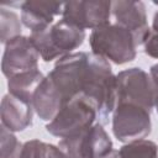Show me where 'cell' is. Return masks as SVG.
<instances>
[{
    "label": "cell",
    "instance_id": "5bb4252c",
    "mask_svg": "<svg viewBox=\"0 0 158 158\" xmlns=\"http://www.w3.org/2000/svg\"><path fill=\"white\" fill-rule=\"evenodd\" d=\"M79 148L81 158H104L114 149L112 141L100 122L80 135Z\"/></svg>",
    "mask_w": 158,
    "mask_h": 158
},
{
    "label": "cell",
    "instance_id": "ac0fdd59",
    "mask_svg": "<svg viewBox=\"0 0 158 158\" xmlns=\"http://www.w3.org/2000/svg\"><path fill=\"white\" fill-rule=\"evenodd\" d=\"M21 17L14 11L5 7L0 9V40L6 44L11 38L20 36L21 33Z\"/></svg>",
    "mask_w": 158,
    "mask_h": 158
},
{
    "label": "cell",
    "instance_id": "5b68a950",
    "mask_svg": "<svg viewBox=\"0 0 158 158\" xmlns=\"http://www.w3.org/2000/svg\"><path fill=\"white\" fill-rule=\"evenodd\" d=\"M88 60V52H74L59 58L54 68L48 73L49 79L60 93L64 104L80 95Z\"/></svg>",
    "mask_w": 158,
    "mask_h": 158
},
{
    "label": "cell",
    "instance_id": "7402d4cb",
    "mask_svg": "<svg viewBox=\"0 0 158 158\" xmlns=\"http://www.w3.org/2000/svg\"><path fill=\"white\" fill-rule=\"evenodd\" d=\"M104 158H121V156H120V152L117 151V149H112L109 154H106Z\"/></svg>",
    "mask_w": 158,
    "mask_h": 158
},
{
    "label": "cell",
    "instance_id": "9c48e42d",
    "mask_svg": "<svg viewBox=\"0 0 158 158\" xmlns=\"http://www.w3.org/2000/svg\"><path fill=\"white\" fill-rule=\"evenodd\" d=\"M40 53L30 37L17 36L6 44L1 60L2 74L9 79L19 73L38 68Z\"/></svg>",
    "mask_w": 158,
    "mask_h": 158
},
{
    "label": "cell",
    "instance_id": "7c38bea8",
    "mask_svg": "<svg viewBox=\"0 0 158 158\" xmlns=\"http://www.w3.org/2000/svg\"><path fill=\"white\" fill-rule=\"evenodd\" d=\"M33 111L32 101L21 99L9 93L1 100V125L11 132L23 131L32 125Z\"/></svg>",
    "mask_w": 158,
    "mask_h": 158
},
{
    "label": "cell",
    "instance_id": "cb8c5ba5",
    "mask_svg": "<svg viewBox=\"0 0 158 158\" xmlns=\"http://www.w3.org/2000/svg\"><path fill=\"white\" fill-rule=\"evenodd\" d=\"M154 107H156V110H157V112H158V93L156 94V100H154Z\"/></svg>",
    "mask_w": 158,
    "mask_h": 158
},
{
    "label": "cell",
    "instance_id": "603a6c76",
    "mask_svg": "<svg viewBox=\"0 0 158 158\" xmlns=\"http://www.w3.org/2000/svg\"><path fill=\"white\" fill-rule=\"evenodd\" d=\"M152 30L158 31V11L153 16V22H152Z\"/></svg>",
    "mask_w": 158,
    "mask_h": 158
},
{
    "label": "cell",
    "instance_id": "8fae6325",
    "mask_svg": "<svg viewBox=\"0 0 158 158\" xmlns=\"http://www.w3.org/2000/svg\"><path fill=\"white\" fill-rule=\"evenodd\" d=\"M64 2L44 1V0H27L21 5V22L31 30L37 32L44 30L54 23V17L63 14Z\"/></svg>",
    "mask_w": 158,
    "mask_h": 158
},
{
    "label": "cell",
    "instance_id": "44dd1931",
    "mask_svg": "<svg viewBox=\"0 0 158 158\" xmlns=\"http://www.w3.org/2000/svg\"><path fill=\"white\" fill-rule=\"evenodd\" d=\"M149 77L152 79V83H153V86H154V90H156V94H157L158 93V63L151 67Z\"/></svg>",
    "mask_w": 158,
    "mask_h": 158
},
{
    "label": "cell",
    "instance_id": "e0dca14e",
    "mask_svg": "<svg viewBox=\"0 0 158 158\" xmlns=\"http://www.w3.org/2000/svg\"><path fill=\"white\" fill-rule=\"evenodd\" d=\"M21 158H60L58 146L40 139H31L23 143Z\"/></svg>",
    "mask_w": 158,
    "mask_h": 158
},
{
    "label": "cell",
    "instance_id": "2e32d148",
    "mask_svg": "<svg viewBox=\"0 0 158 158\" xmlns=\"http://www.w3.org/2000/svg\"><path fill=\"white\" fill-rule=\"evenodd\" d=\"M118 152L121 158H158V146L146 138L127 142Z\"/></svg>",
    "mask_w": 158,
    "mask_h": 158
},
{
    "label": "cell",
    "instance_id": "9a60e30c",
    "mask_svg": "<svg viewBox=\"0 0 158 158\" xmlns=\"http://www.w3.org/2000/svg\"><path fill=\"white\" fill-rule=\"evenodd\" d=\"M44 78L46 77L38 68L19 73V74L9 78V80H7L9 93L15 96H19L21 99L32 101L35 90L42 83V80Z\"/></svg>",
    "mask_w": 158,
    "mask_h": 158
},
{
    "label": "cell",
    "instance_id": "8992f818",
    "mask_svg": "<svg viewBox=\"0 0 158 158\" xmlns=\"http://www.w3.org/2000/svg\"><path fill=\"white\" fill-rule=\"evenodd\" d=\"M156 90L151 77L141 68H128L116 75V105L130 102L147 110L154 107Z\"/></svg>",
    "mask_w": 158,
    "mask_h": 158
},
{
    "label": "cell",
    "instance_id": "d4e9b609",
    "mask_svg": "<svg viewBox=\"0 0 158 158\" xmlns=\"http://www.w3.org/2000/svg\"><path fill=\"white\" fill-rule=\"evenodd\" d=\"M154 4H156V5H157V6H158V2H154Z\"/></svg>",
    "mask_w": 158,
    "mask_h": 158
},
{
    "label": "cell",
    "instance_id": "d6986e66",
    "mask_svg": "<svg viewBox=\"0 0 158 158\" xmlns=\"http://www.w3.org/2000/svg\"><path fill=\"white\" fill-rule=\"evenodd\" d=\"M22 143L17 137L1 125L0 127V158H21Z\"/></svg>",
    "mask_w": 158,
    "mask_h": 158
},
{
    "label": "cell",
    "instance_id": "52a82bcc",
    "mask_svg": "<svg viewBox=\"0 0 158 158\" xmlns=\"http://www.w3.org/2000/svg\"><path fill=\"white\" fill-rule=\"evenodd\" d=\"M151 111L130 102L117 104L112 112V132L123 142L143 139L151 133Z\"/></svg>",
    "mask_w": 158,
    "mask_h": 158
},
{
    "label": "cell",
    "instance_id": "ba28073f",
    "mask_svg": "<svg viewBox=\"0 0 158 158\" xmlns=\"http://www.w3.org/2000/svg\"><path fill=\"white\" fill-rule=\"evenodd\" d=\"M112 1H68L63 5L62 19L83 28L95 30L110 23Z\"/></svg>",
    "mask_w": 158,
    "mask_h": 158
},
{
    "label": "cell",
    "instance_id": "4fadbf2b",
    "mask_svg": "<svg viewBox=\"0 0 158 158\" xmlns=\"http://www.w3.org/2000/svg\"><path fill=\"white\" fill-rule=\"evenodd\" d=\"M32 105L35 112L40 116V118L44 121H52L64 105V100L60 93L48 75L35 90L32 96Z\"/></svg>",
    "mask_w": 158,
    "mask_h": 158
},
{
    "label": "cell",
    "instance_id": "7a4b0ae2",
    "mask_svg": "<svg viewBox=\"0 0 158 158\" xmlns=\"http://www.w3.org/2000/svg\"><path fill=\"white\" fill-rule=\"evenodd\" d=\"M30 38L40 57L44 62H52L74 53L85 40V30L60 19L44 30L31 32Z\"/></svg>",
    "mask_w": 158,
    "mask_h": 158
},
{
    "label": "cell",
    "instance_id": "ffe728a7",
    "mask_svg": "<svg viewBox=\"0 0 158 158\" xmlns=\"http://www.w3.org/2000/svg\"><path fill=\"white\" fill-rule=\"evenodd\" d=\"M143 44H144V53L152 58L158 59V31L151 28Z\"/></svg>",
    "mask_w": 158,
    "mask_h": 158
},
{
    "label": "cell",
    "instance_id": "277c9868",
    "mask_svg": "<svg viewBox=\"0 0 158 158\" xmlns=\"http://www.w3.org/2000/svg\"><path fill=\"white\" fill-rule=\"evenodd\" d=\"M98 120L96 107L83 95L67 101L56 117L46 125V130L59 138H68L85 132Z\"/></svg>",
    "mask_w": 158,
    "mask_h": 158
},
{
    "label": "cell",
    "instance_id": "30bf717a",
    "mask_svg": "<svg viewBox=\"0 0 158 158\" xmlns=\"http://www.w3.org/2000/svg\"><path fill=\"white\" fill-rule=\"evenodd\" d=\"M112 15L117 25L125 27L135 36L138 46L144 43L151 28L147 22L146 6L142 1H112Z\"/></svg>",
    "mask_w": 158,
    "mask_h": 158
},
{
    "label": "cell",
    "instance_id": "3957f363",
    "mask_svg": "<svg viewBox=\"0 0 158 158\" xmlns=\"http://www.w3.org/2000/svg\"><path fill=\"white\" fill-rule=\"evenodd\" d=\"M91 53L111 60L115 64L132 62L137 54V42L135 36L117 23H109L95 28L89 36Z\"/></svg>",
    "mask_w": 158,
    "mask_h": 158
},
{
    "label": "cell",
    "instance_id": "6da1fadb",
    "mask_svg": "<svg viewBox=\"0 0 158 158\" xmlns=\"http://www.w3.org/2000/svg\"><path fill=\"white\" fill-rule=\"evenodd\" d=\"M80 95L94 104L100 123L106 122L109 114L114 112L116 107V75L112 73L109 60L89 53Z\"/></svg>",
    "mask_w": 158,
    "mask_h": 158
}]
</instances>
